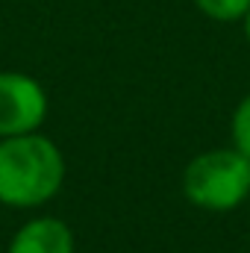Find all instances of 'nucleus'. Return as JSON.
<instances>
[{
	"instance_id": "obj_5",
	"label": "nucleus",
	"mask_w": 250,
	"mask_h": 253,
	"mask_svg": "<svg viewBox=\"0 0 250 253\" xmlns=\"http://www.w3.org/2000/svg\"><path fill=\"white\" fill-rule=\"evenodd\" d=\"M194 6L212 18V21H221V24H230V21H242L250 9V0H194Z\"/></svg>"
},
{
	"instance_id": "obj_1",
	"label": "nucleus",
	"mask_w": 250,
	"mask_h": 253,
	"mask_svg": "<svg viewBox=\"0 0 250 253\" xmlns=\"http://www.w3.org/2000/svg\"><path fill=\"white\" fill-rule=\"evenodd\" d=\"M65 183L59 144L42 132L0 138V203L33 209L53 200Z\"/></svg>"
},
{
	"instance_id": "obj_4",
	"label": "nucleus",
	"mask_w": 250,
	"mask_h": 253,
	"mask_svg": "<svg viewBox=\"0 0 250 253\" xmlns=\"http://www.w3.org/2000/svg\"><path fill=\"white\" fill-rule=\"evenodd\" d=\"M6 253H74V233L62 218L39 215L18 227Z\"/></svg>"
},
{
	"instance_id": "obj_2",
	"label": "nucleus",
	"mask_w": 250,
	"mask_h": 253,
	"mask_svg": "<svg viewBox=\"0 0 250 253\" xmlns=\"http://www.w3.org/2000/svg\"><path fill=\"white\" fill-rule=\"evenodd\" d=\"M183 194L209 212H230L250 197V159L236 147L194 156L183 171Z\"/></svg>"
},
{
	"instance_id": "obj_3",
	"label": "nucleus",
	"mask_w": 250,
	"mask_h": 253,
	"mask_svg": "<svg viewBox=\"0 0 250 253\" xmlns=\"http://www.w3.org/2000/svg\"><path fill=\"white\" fill-rule=\"evenodd\" d=\"M47 118V91L21 71H0V138L39 132Z\"/></svg>"
},
{
	"instance_id": "obj_6",
	"label": "nucleus",
	"mask_w": 250,
	"mask_h": 253,
	"mask_svg": "<svg viewBox=\"0 0 250 253\" xmlns=\"http://www.w3.org/2000/svg\"><path fill=\"white\" fill-rule=\"evenodd\" d=\"M230 132H233V147L242 150V153L250 159V91L242 97V103H239L236 112H233Z\"/></svg>"
},
{
	"instance_id": "obj_7",
	"label": "nucleus",
	"mask_w": 250,
	"mask_h": 253,
	"mask_svg": "<svg viewBox=\"0 0 250 253\" xmlns=\"http://www.w3.org/2000/svg\"><path fill=\"white\" fill-rule=\"evenodd\" d=\"M242 24H245V39L250 42V9H248V15L242 18Z\"/></svg>"
}]
</instances>
